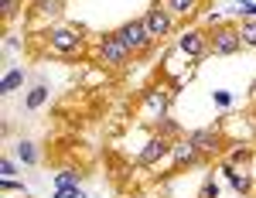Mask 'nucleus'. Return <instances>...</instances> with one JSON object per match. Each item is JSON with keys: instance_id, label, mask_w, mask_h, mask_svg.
<instances>
[{"instance_id": "nucleus-1", "label": "nucleus", "mask_w": 256, "mask_h": 198, "mask_svg": "<svg viewBox=\"0 0 256 198\" xmlns=\"http://www.w3.org/2000/svg\"><path fill=\"white\" fill-rule=\"evenodd\" d=\"M52 48H55L58 55H72V52L79 48V31H76V28H55V31H52Z\"/></svg>"}, {"instance_id": "nucleus-2", "label": "nucleus", "mask_w": 256, "mask_h": 198, "mask_svg": "<svg viewBox=\"0 0 256 198\" xmlns=\"http://www.w3.org/2000/svg\"><path fill=\"white\" fill-rule=\"evenodd\" d=\"M120 38H123V44H126V48H147V38H150V31L144 28V20H130V24H123Z\"/></svg>"}, {"instance_id": "nucleus-3", "label": "nucleus", "mask_w": 256, "mask_h": 198, "mask_svg": "<svg viewBox=\"0 0 256 198\" xmlns=\"http://www.w3.org/2000/svg\"><path fill=\"white\" fill-rule=\"evenodd\" d=\"M126 44H123V38H106L102 41V58L113 62V65H120V62H126Z\"/></svg>"}, {"instance_id": "nucleus-4", "label": "nucleus", "mask_w": 256, "mask_h": 198, "mask_svg": "<svg viewBox=\"0 0 256 198\" xmlns=\"http://www.w3.org/2000/svg\"><path fill=\"white\" fill-rule=\"evenodd\" d=\"M144 28H147L150 34H168V31H171V18H168V10H150V14L144 18Z\"/></svg>"}, {"instance_id": "nucleus-5", "label": "nucleus", "mask_w": 256, "mask_h": 198, "mask_svg": "<svg viewBox=\"0 0 256 198\" xmlns=\"http://www.w3.org/2000/svg\"><path fill=\"white\" fill-rule=\"evenodd\" d=\"M236 48H239V34H236V31L218 28V31H216V52H218V55H229V52H236Z\"/></svg>"}, {"instance_id": "nucleus-6", "label": "nucleus", "mask_w": 256, "mask_h": 198, "mask_svg": "<svg viewBox=\"0 0 256 198\" xmlns=\"http://www.w3.org/2000/svg\"><path fill=\"white\" fill-rule=\"evenodd\" d=\"M164 150H168V144H164V140H150V144L140 150V160H144V164H154V160H158Z\"/></svg>"}, {"instance_id": "nucleus-7", "label": "nucleus", "mask_w": 256, "mask_h": 198, "mask_svg": "<svg viewBox=\"0 0 256 198\" xmlns=\"http://www.w3.org/2000/svg\"><path fill=\"white\" fill-rule=\"evenodd\" d=\"M174 160L181 164V168L195 164V160H198V154H195V144H178V147H174Z\"/></svg>"}, {"instance_id": "nucleus-8", "label": "nucleus", "mask_w": 256, "mask_h": 198, "mask_svg": "<svg viewBox=\"0 0 256 198\" xmlns=\"http://www.w3.org/2000/svg\"><path fill=\"white\" fill-rule=\"evenodd\" d=\"M202 48H205V38L195 34V31L181 38V52H184V55H202Z\"/></svg>"}, {"instance_id": "nucleus-9", "label": "nucleus", "mask_w": 256, "mask_h": 198, "mask_svg": "<svg viewBox=\"0 0 256 198\" xmlns=\"http://www.w3.org/2000/svg\"><path fill=\"white\" fill-rule=\"evenodd\" d=\"M44 99H48V89H44V86L31 89V92H28V110H38V106L44 102Z\"/></svg>"}, {"instance_id": "nucleus-10", "label": "nucleus", "mask_w": 256, "mask_h": 198, "mask_svg": "<svg viewBox=\"0 0 256 198\" xmlns=\"http://www.w3.org/2000/svg\"><path fill=\"white\" fill-rule=\"evenodd\" d=\"M239 41H242V44H256V20H246V24L239 28Z\"/></svg>"}, {"instance_id": "nucleus-11", "label": "nucleus", "mask_w": 256, "mask_h": 198, "mask_svg": "<svg viewBox=\"0 0 256 198\" xmlns=\"http://www.w3.org/2000/svg\"><path fill=\"white\" fill-rule=\"evenodd\" d=\"M20 79H24V72H7L4 82H0V92H10V89H18Z\"/></svg>"}, {"instance_id": "nucleus-12", "label": "nucleus", "mask_w": 256, "mask_h": 198, "mask_svg": "<svg viewBox=\"0 0 256 198\" xmlns=\"http://www.w3.org/2000/svg\"><path fill=\"white\" fill-rule=\"evenodd\" d=\"M192 144H195V147H216L218 140H216V134H205V130H198L195 137H192Z\"/></svg>"}, {"instance_id": "nucleus-13", "label": "nucleus", "mask_w": 256, "mask_h": 198, "mask_svg": "<svg viewBox=\"0 0 256 198\" xmlns=\"http://www.w3.org/2000/svg\"><path fill=\"white\" fill-rule=\"evenodd\" d=\"M188 7H195V0H168V10L171 14H184Z\"/></svg>"}, {"instance_id": "nucleus-14", "label": "nucleus", "mask_w": 256, "mask_h": 198, "mask_svg": "<svg viewBox=\"0 0 256 198\" xmlns=\"http://www.w3.org/2000/svg\"><path fill=\"white\" fill-rule=\"evenodd\" d=\"M18 150H20V158L28 160V164H34V158H38V154H34V144H28V140H24Z\"/></svg>"}, {"instance_id": "nucleus-15", "label": "nucleus", "mask_w": 256, "mask_h": 198, "mask_svg": "<svg viewBox=\"0 0 256 198\" xmlns=\"http://www.w3.org/2000/svg\"><path fill=\"white\" fill-rule=\"evenodd\" d=\"M58 198H82L76 188H68V184H58Z\"/></svg>"}, {"instance_id": "nucleus-16", "label": "nucleus", "mask_w": 256, "mask_h": 198, "mask_svg": "<svg viewBox=\"0 0 256 198\" xmlns=\"http://www.w3.org/2000/svg\"><path fill=\"white\" fill-rule=\"evenodd\" d=\"M232 184H236L239 192H250V178H242V174H232Z\"/></svg>"}, {"instance_id": "nucleus-17", "label": "nucleus", "mask_w": 256, "mask_h": 198, "mask_svg": "<svg viewBox=\"0 0 256 198\" xmlns=\"http://www.w3.org/2000/svg\"><path fill=\"white\" fill-rule=\"evenodd\" d=\"M216 102H218V106H229V102H232V96H229L226 89H218V92H216Z\"/></svg>"}, {"instance_id": "nucleus-18", "label": "nucleus", "mask_w": 256, "mask_h": 198, "mask_svg": "<svg viewBox=\"0 0 256 198\" xmlns=\"http://www.w3.org/2000/svg\"><path fill=\"white\" fill-rule=\"evenodd\" d=\"M58 184H68V188H72V184H76V174H72V171H65V174H58Z\"/></svg>"}, {"instance_id": "nucleus-19", "label": "nucleus", "mask_w": 256, "mask_h": 198, "mask_svg": "<svg viewBox=\"0 0 256 198\" xmlns=\"http://www.w3.org/2000/svg\"><path fill=\"white\" fill-rule=\"evenodd\" d=\"M0 171H4V178H10V174H14V164H10V160H4V164H0Z\"/></svg>"}, {"instance_id": "nucleus-20", "label": "nucleus", "mask_w": 256, "mask_h": 198, "mask_svg": "<svg viewBox=\"0 0 256 198\" xmlns=\"http://www.w3.org/2000/svg\"><path fill=\"white\" fill-rule=\"evenodd\" d=\"M242 10H246V14H256V4H246Z\"/></svg>"}, {"instance_id": "nucleus-21", "label": "nucleus", "mask_w": 256, "mask_h": 198, "mask_svg": "<svg viewBox=\"0 0 256 198\" xmlns=\"http://www.w3.org/2000/svg\"><path fill=\"white\" fill-rule=\"evenodd\" d=\"M246 4H250V0H246Z\"/></svg>"}]
</instances>
